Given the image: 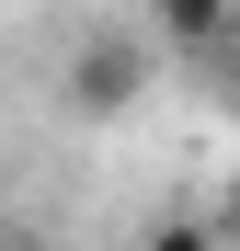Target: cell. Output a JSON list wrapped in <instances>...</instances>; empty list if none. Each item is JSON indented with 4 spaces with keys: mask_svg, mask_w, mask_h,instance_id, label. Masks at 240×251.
<instances>
[{
    "mask_svg": "<svg viewBox=\"0 0 240 251\" xmlns=\"http://www.w3.org/2000/svg\"><path fill=\"white\" fill-rule=\"evenodd\" d=\"M137 92H149V34H103V46L69 57V103L80 114H126Z\"/></svg>",
    "mask_w": 240,
    "mask_h": 251,
    "instance_id": "1",
    "label": "cell"
},
{
    "mask_svg": "<svg viewBox=\"0 0 240 251\" xmlns=\"http://www.w3.org/2000/svg\"><path fill=\"white\" fill-rule=\"evenodd\" d=\"M240 0H149V46H229Z\"/></svg>",
    "mask_w": 240,
    "mask_h": 251,
    "instance_id": "2",
    "label": "cell"
},
{
    "mask_svg": "<svg viewBox=\"0 0 240 251\" xmlns=\"http://www.w3.org/2000/svg\"><path fill=\"white\" fill-rule=\"evenodd\" d=\"M137 251H229V228H217V217H160Z\"/></svg>",
    "mask_w": 240,
    "mask_h": 251,
    "instance_id": "3",
    "label": "cell"
},
{
    "mask_svg": "<svg viewBox=\"0 0 240 251\" xmlns=\"http://www.w3.org/2000/svg\"><path fill=\"white\" fill-rule=\"evenodd\" d=\"M217 228H240V183H229V205H217Z\"/></svg>",
    "mask_w": 240,
    "mask_h": 251,
    "instance_id": "4",
    "label": "cell"
}]
</instances>
